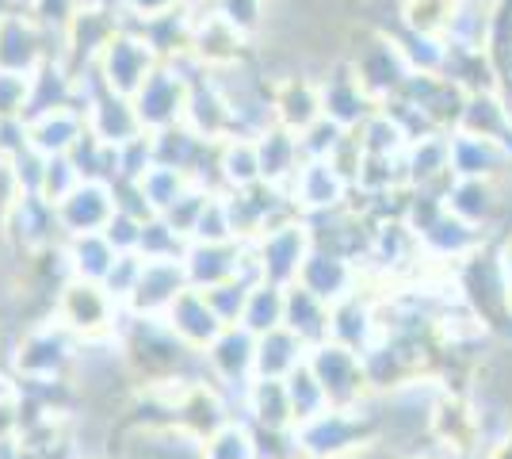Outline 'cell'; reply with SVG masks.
Listing matches in <instances>:
<instances>
[{
	"instance_id": "1",
	"label": "cell",
	"mask_w": 512,
	"mask_h": 459,
	"mask_svg": "<svg viewBox=\"0 0 512 459\" xmlns=\"http://www.w3.org/2000/svg\"><path fill=\"white\" fill-rule=\"evenodd\" d=\"M371 402H375V398H371ZM291 433H295V448H299V456L341 459V456H348V452L363 448V444L379 440V425H375L371 406H360V410L329 406V410H321V414L299 421Z\"/></svg>"
},
{
	"instance_id": "2",
	"label": "cell",
	"mask_w": 512,
	"mask_h": 459,
	"mask_svg": "<svg viewBox=\"0 0 512 459\" xmlns=\"http://www.w3.org/2000/svg\"><path fill=\"white\" fill-rule=\"evenodd\" d=\"M50 318H58L77 341H88V337L119 333L123 306L111 299V291H107L104 284L69 276V280L58 287L54 303H50Z\"/></svg>"
},
{
	"instance_id": "3",
	"label": "cell",
	"mask_w": 512,
	"mask_h": 459,
	"mask_svg": "<svg viewBox=\"0 0 512 459\" xmlns=\"http://www.w3.org/2000/svg\"><path fill=\"white\" fill-rule=\"evenodd\" d=\"M306 364L321 383L329 406H341V410L371 406L375 391H371V379L363 372V356L356 349H348L341 341H321L306 352Z\"/></svg>"
},
{
	"instance_id": "4",
	"label": "cell",
	"mask_w": 512,
	"mask_h": 459,
	"mask_svg": "<svg viewBox=\"0 0 512 459\" xmlns=\"http://www.w3.org/2000/svg\"><path fill=\"white\" fill-rule=\"evenodd\" d=\"M249 249H253V264L260 280L291 287L299 280L302 261H306L310 249H314L310 219H306V215H291V219L276 222V226H268L260 238L249 241Z\"/></svg>"
},
{
	"instance_id": "5",
	"label": "cell",
	"mask_w": 512,
	"mask_h": 459,
	"mask_svg": "<svg viewBox=\"0 0 512 459\" xmlns=\"http://www.w3.org/2000/svg\"><path fill=\"white\" fill-rule=\"evenodd\" d=\"M73 356H77V337L58 318H46L23 329V337L12 349V375L16 379H58V375H69Z\"/></svg>"
},
{
	"instance_id": "6",
	"label": "cell",
	"mask_w": 512,
	"mask_h": 459,
	"mask_svg": "<svg viewBox=\"0 0 512 459\" xmlns=\"http://www.w3.org/2000/svg\"><path fill=\"white\" fill-rule=\"evenodd\" d=\"M157 50L146 43V35L138 27H123L111 43L100 50L96 58V73L104 81L107 92H119V96H134L142 81L157 69Z\"/></svg>"
},
{
	"instance_id": "7",
	"label": "cell",
	"mask_w": 512,
	"mask_h": 459,
	"mask_svg": "<svg viewBox=\"0 0 512 459\" xmlns=\"http://www.w3.org/2000/svg\"><path fill=\"white\" fill-rule=\"evenodd\" d=\"M50 58H62V35L46 31L43 23L23 8L0 16V69L35 73Z\"/></svg>"
},
{
	"instance_id": "8",
	"label": "cell",
	"mask_w": 512,
	"mask_h": 459,
	"mask_svg": "<svg viewBox=\"0 0 512 459\" xmlns=\"http://www.w3.org/2000/svg\"><path fill=\"white\" fill-rule=\"evenodd\" d=\"M203 360V372L211 383H218L222 391L230 394L234 402L237 394V410H241V394L253 379V364H256V337L245 326H226L218 337H214L207 349L199 352Z\"/></svg>"
},
{
	"instance_id": "9",
	"label": "cell",
	"mask_w": 512,
	"mask_h": 459,
	"mask_svg": "<svg viewBox=\"0 0 512 459\" xmlns=\"http://www.w3.org/2000/svg\"><path fill=\"white\" fill-rule=\"evenodd\" d=\"M188 92H192V81H188L180 69L169 66V62H157V69L142 81V88L130 96V100H134V111H138V119H142V127H146V134L184 123Z\"/></svg>"
},
{
	"instance_id": "10",
	"label": "cell",
	"mask_w": 512,
	"mask_h": 459,
	"mask_svg": "<svg viewBox=\"0 0 512 459\" xmlns=\"http://www.w3.org/2000/svg\"><path fill=\"white\" fill-rule=\"evenodd\" d=\"M184 268H188V284L207 291L214 284H226V280H260L253 264V249L249 241H192L188 253H184Z\"/></svg>"
},
{
	"instance_id": "11",
	"label": "cell",
	"mask_w": 512,
	"mask_h": 459,
	"mask_svg": "<svg viewBox=\"0 0 512 459\" xmlns=\"http://www.w3.org/2000/svg\"><path fill=\"white\" fill-rule=\"evenodd\" d=\"M352 196V184L341 176V169L329 157H306L299 165L295 180L287 184V199L295 203V211L314 219V215H329L344 207Z\"/></svg>"
},
{
	"instance_id": "12",
	"label": "cell",
	"mask_w": 512,
	"mask_h": 459,
	"mask_svg": "<svg viewBox=\"0 0 512 459\" xmlns=\"http://www.w3.org/2000/svg\"><path fill=\"white\" fill-rule=\"evenodd\" d=\"M188 268H184V257H169V261H146L142 257V272H138V284L127 295L123 310L134 314V318H165L169 310L184 291H188Z\"/></svg>"
},
{
	"instance_id": "13",
	"label": "cell",
	"mask_w": 512,
	"mask_h": 459,
	"mask_svg": "<svg viewBox=\"0 0 512 459\" xmlns=\"http://www.w3.org/2000/svg\"><path fill=\"white\" fill-rule=\"evenodd\" d=\"M348 62H352V69H356L363 92H367L375 104L390 100L398 88L406 85V77H409L406 58H402L398 43L390 39V31H375V35L348 58Z\"/></svg>"
},
{
	"instance_id": "14",
	"label": "cell",
	"mask_w": 512,
	"mask_h": 459,
	"mask_svg": "<svg viewBox=\"0 0 512 459\" xmlns=\"http://www.w3.org/2000/svg\"><path fill=\"white\" fill-rule=\"evenodd\" d=\"M299 287H306L310 295H318L321 303H341L348 295H356L363 287V268L352 257H341V253H333V249H321L314 245L310 249V257L302 261L299 268Z\"/></svg>"
},
{
	"instance_id": "15",
	"label": "cell",
	"mask_w": 512,
	"mask_h": 459,
	"mask_svg": "<svg viewBox=\"0 0 512 459\" xmlns=\"http://www.w3.org/2000/svg\"><path fill=\"white\" fill-rule=\"evenodd\" d=\"M54 211H58V226H62L65 238H73V234H104L111 215L119 211L115 184H107V180H81Z\"/></svg>"
},
{
	"instance_id": "16",
	"label": "cell",
	"mask_w": 512,
	"mask_h": 459,
	"mask_svg": "<svg viewBox=\"0 0 512 459\" xmlns=\"http://www.w3.org/2000/svg\"><path fill=\"white\" fill-rule=\"evenodd\" d=\"M4 230H12V238H16V245H20L27 257L31 253H46V249H58L65 241L54 203H46L39 192H20L16 196Z\"/></svg>"
},
{
	"instance_id": "17",
	"label": "cell",
	"mask_w": 512,
	"mask_h": 459,
	"mask_svg": "<svg viewBox=\"0 0 512 459\" xmlns=\"http://www.w3.org/2000/svg\"><path fill=\"white\" fill-rule=\"evenodd\" d=\"M318 88H321V115H329L333 123H341L348 131H356L363 119L379 108V104L363 92L352 62H344V66L329 69L325 77H318Z\"/></svg>"
},
{
	"instance_id": "18",
	"label": "cell",
	"mask_w": 512,
	"mask_h": 459,
	"mask_svg": "<svg viewBox=\"0 0 512 459\" xmlns=\"http://www.w3.org/2000/svg\"><path fill=\"white\" fill-rule=\"evenodd\" d=\"M253 39H245L237 27L222 20L214 8H203L195 12L192 23V54L203 62L207 69H222V66H237L245 62V46Z\"/></svg>"
},
{
	"instance_id": "19",
	"label": "cell",
	"mask_w": 512,
	"mask_h": 459,
	"mask_svg": "<svg viewBox=\"0 0 512 459\" xmlns=\"http://www.w3.org/2000/svg\"><path fill=\"white\" fill-rule=\"evenodd\" d=\"M272 119L295 134H302L314 119H321L318 77H306V73L272 77Z\"/></svg>"
},
{
	"instance_id": "20",
	"label": "cell",
	"mask_w": 512,
	"mask_h": 459,
	"mask_svg": "<svg viewBox=\"0 0 512 459\" xmlns=\"http://www.w3.org/2000/svg\"><path fill=\"white\" fill-rule=\"evenodd\" d=\"M184 123L192 127L203 142H226L234 138V111H230V100L222 96V88L211 81V73H203L199 81H192V92H188V111H184Z\"/></svg>"
},
{
	"instance_id": "21",
	"label": "cell",
	"mask_w": 512,
	"mask_h": 459,
	"mask_svg": "<svg viewBox=\"0 0 512 459\" xmlns=\"http://www.w3.org/2000/svg\"><path fill=\"white\" fill-rule=\"evenodd\" d=\"M165 326H169L192 352H203L214 337L226 329V322L214 314V306L207 303V295H203L199 287H188V291L165 310Z\"/></svg>"
},
{
	"instance_id": "22",
	"label": "cell",
	"mask_w": 512,
	"mask_h": 459,
	"mask_svg": "<svg viewBox=\"0 0 512 459\" xmlns=\"http://www.w3.org/2000/svg\"><path fill=\"white\" fill-rule=\"evenodd\" d=\"M85 127L107 146H127V142L146 134L138 111H134V100L119 96V92H107V88L85 108Z\"/></svg>"
},
{
	"instance_id": "23",
	"label": "cell",
	"mask_w": 512,
	"mask_h": 459,
	"mask_svg": "<svg viewBox=\"0 0 512 459\" xmlns=\"http://www.w3.org/2000/svg\"><path fill=\"white\" fill-rule=\"evenodd\" d=\"M85 111L81 108H50L39 111V115H27V146L43 157H58V153H69L81 134H85Z\"/></svg>"
},
{
	"instance_id": "24",
	"label": "cell",
	"mask_w": 512,
	"mask_h": 459,
	"mask_svg": "<svg viewBox=\"0 0 512 459\" xmlns=\"http://www.w3.org/2000/svg\"><path fill=\"white\" fill-rule=\"evenodd\" d=\"M256 157H260V180L272 184V188H283V192L295 180L299 165L306 161V153L299 146V134L279 127V123H272L268 131L256 134Z\"/></svg>"
},
{
	"instance_id": "25",
	"label": "cell",
	"mask_w": 512,
	"mask_h": 459,
	"mask_svg": "<svg viewBox=\"0 0 512 459\" xmlns=\"http://www.w3.org/2000/svg\"><path fill=\"white\" fill-rule=\"evenodd\" d=\"M241 417L253 429H268V433L295 429V414H291V398H287L283 379H249V387L241 394Z\"/></svg>"
},
{
	"instance_id": "26",
	"label": "cell",
	"mask_w": 512,
	"mask_h": 459,
	"mask_svg": "<svg viewBox=\"0 0 512 459\" xmlns=\"http://www.w3.org/2000/svg\"><path fill=\"white\" fill-rule=\"evenodd\" d=\"M505 165H512V153L501 138L451 131V173L455 176H497Z\"/></svg>"
},
{
	"instance_id": "27",
	"label": "cell",
	"mask_w": 512,
	"mask_h": 459,
	"mask_svg": "<svg viewBox=\"0 0 512 459\" xmlns=\"http://www.w3.org/2000/svg\"><path fill=\"white\" fill-rule=\"evenodd\" d=\"M306 341L287 326H276L256 337V364L253 379H287L306 360Z\"/></svg>"
},
{
	"instance_id": "28",
	"label": "cell",
	"mask_w": 512,
	"mask_h": 459,
	"mask_svg": "<svg viewBox=\"0 0 512 459\" xmlns=\"http://www.w3.org/2000/svg\"><path fill=\"white\" fill-rule=\"evenodd\" d=\"M329 318H333V306L321 303L318 295H310L306 287L291 284L287 287V306H283V326L291 333H299L306 341V349H314L321 341H329Z\"/></svg>"
},
{
	"instance_id": "29",
	"label": "cell",
	"mask_w": 512,
	"mask_h": 459,
	"mask_svg": "<svg viewBox=\"0 0 512 459\" xmlns=\"http://www.w3.org/2000/svg\"><path fill=\"white\" fill-rule=\"evenodd\" d=\"M62 257L69 276L77 280H92V284H104V276L115 264V245L104 238V234H73V238L62 241Z\"/></svg>"
},
{
	"instance_id": "30",
	"label": "cell",
	"mask_w": 512,
	"mask_h": 459,
	"mask_svg": "<svg viewBox=\"0 0 512 459\" xmlns=\"http://www.w3.org/2000/svg\"><path fill=\"white\" fill-rule=\"evenodd\" d=\"M218 180L222 192H241L260 184V157H256V138L249 134H234L226 142H218Z\"/></svg>"
},
{
	"instance_id": "31",
	"label": "cell",
	"mask_w": 512,
	"mask_h": 459,
	"mask_svg": "<svg viewBox=\"0 0 512 459\" xmlns=\"http://www.w3.org/2000/svg\"><path fill=\"white\" fill-rule=\"evenodd\" d=\"M448 211H455L459 219L474 222V226H490V219L497 215V192H493L490 176H455L451 188L444 192Z\"/></svg>"
},
{
	"instance_id": "32",
	"label": "cell",
	"mask_w": 512,
	"mask_h": 459,
	"mask_svg": "<svg viewBox=\"0 0 512 459\" xmlns=\"http://www.w3.org/2000/svg\"><path fill=\"white\" fill-rule=\"evenodd\" d=\"M455 131L482 134V138H501L512 131V111H505V104L493 92H470L463 100V115L455 123Z\"/></svg>"
},
{
	"instance_id": "33",
	"label": "cell",
	"mask_w": 512,
	"mask_h": 459,
	"mask_svg": "<svg viewBox=\"0 0 512 459\" xmlns=\"http://www.w3.org/2000/svg\"><path fill=\"white\" fill-rule=\"evenodd\" d=\"M283 306H287V287L268 284V280H256L249 287V299H245V310H241V322L253 337L268 333V329L283 326Z\"/></svg>"
},
{
	"instance_id": "34",
	"label": "cell",
	"mask_w": 512,
	"mask_h": 459,
	"mask_svg": "<svg viewBox=\"0 0 512 459\" xmlns=\"http://www.w3.org/2000/svg\"><path fill=\"white\" fill-rule=\"evenodd\" d=\"M356 138H360L363 153H371V157H402L409 146L406 127H402L386 108L371 111L360 127H356Z\"/></svg>"
},
{
	"instance_id": "35",
	"label": "cell",
	"mask_w": 512,
	"mask_h": 459,
	"mask_svg": "<svg viewBox=\"0 0 512 459\" xmlns=\"http://www.w3.org/2000/svg\"><path fill=\"white\" fill-rule=\"evenodd\" d=\"M390 39L402 50L409 73H444V66H448V39H440L432 31L406 27V31H394Z\"/></svg>"
},
{
	"instance_id": "36",
	"label": "cell",
	"mask_w": 512,
	"mask_h": 459,
	"mask_svg": "<svg viewBox=\"0 0 512 459\" xmlns=\"http://www.w3.org/2000/svg\"><path fill=\"white\" fill-rule=\"evenodd\" d=\"M134 184H138L142 199L150 203L153 215H165L172 203H176V199L192 188V176L184 173V169H172V165H157V161H153L150 169L138 176Z\"/></svg>"
},
{
	"instance_id": "37",
	"label": "cell",
	"mask_w": 512,
	"mask_h": 459,
	"mask_svg": "<svg viewBox=\"0 0 512 459\" xmlns=\"http://www.w3.org/2000/svg\"><path fill=\"white\" fill-rule=\"evenodd\" d=\"M199 459H256V433L245 417H230L199 444Z\"/></svg>"
},
{
	"instance_id": "38",
	"label": "cell",
	"mask_w": 512,
	"mask_h": 459,
	"mask_svg": "<svg viewBox=\"0 0 512 459\" xmlns=\"http://www.w3.org/2000/svg\"><path fill=\"white\" fill-rule=\"evenodd\" d=\"M283 387H287V398H291V414H295V425L306 421V417L321 414V410H329V398L321 391V383L314 379L310 372V364L302 360L295 372L283 379Z\"/></svg>"
},
{
	"instance_id": "39",
	"label": "cell",
	"mask_w": 512,
	"mask_h": 459,
	"mask_svg": "<svg viewBox=\"0 0 512 459\" xmlns=\"http://www.w3.org/2000/svg\"><path fill=\"white\" fill-rule=\"evenodd\" d=\"M188 245H192V241L184 238V234H176L161 215H153V219H146V226H142L138 253H142L146 261H169V257H184Z\"/></svg>"
},
{
	"instance_id": "40",
	"label": "cell",
	"mask_w": 512,
	"mask_h": 459,
	"mask_svg": "<svg viewBox=\"0 0 512 459\" xmlns=\"http://www.w3.org/2000/svg\"><path fill=\"white\" fill-rule=\"evenodd\" d=\"M214 12L230 23V27H237L245 39H256L268 27L272 0H214Z\"/></svg>"
},
{
	"instance_id": "41",
	"label": "cell",
	"mask_w": 512,
	"mask_h": 459,
	"mask_svg": "<svg viewBox=\"0 0 512 459\" xmlns=\"http://www.w3.org/2000/svg\"><path fill=\"white\" fill-rule=\"evenodd\" d=\"M85 176L77 173V165H73V157L69 153H58V157H46V169H43V184H39V196L46 203H62L77 184H81Z\"/></svg>"
},
{
	"instance_id": "42",
	"label": "cell",
	"mask_w": 512,
	"mask_h": 459,
	"mask_svg": "<svg viewBox=\"0 0 512 459\" xmlns=\"http://www.w3.org/2000/svg\"><path fill=\"white\" fill-rule=\"evenodd\" d=\"M256 280H245V276H237V280H226V284H214L207 287L203 295H207V303L214 306V314L226 322V326H237L241 322V310H245V299H249V287Z\"/></svg>"
},
{
	"instance_id": "43",
	"label": "cell",
	"mask_w": 512,
	"mask_h": 459,
	"mask_svg": "<svg viewBox=\"0 0 512 459\" xmlns=\"http://www.w3.org/2000/svg\"><path fill=\"white\" fill-rule=\"evenodd\" d=\"M214 192H207V188H199V184H192L184 196L172 203L169 211L161 215V219L169 222L176 234H184V238L192 241V230H195V222H199V215H203V207H207V199H211Z\"/></svg>"
},
{
	"instance_id": "44",
	"label": "cell",
	"mask_w": 512,
	"mask_h": 459,
	"mask_svg": "<svg viewBox=\"0 0 512 459\" xmlns=\"http://www.w3.org/2000/svg\"><path fill=\"white\" fill-rule=\"evenodd\" d=\"M31 100V73L0 69V119H27Z\"/></svg>"
},
{
	"instance_id": "45",
	"label": "cell",
	"mask_w": 512,
	"mask_h": 459,
	"mask_svg": "<svg viewBox=\"0 0 512 459\" xmlns=\"http://www.w3.org/2000/svg\"><path fill=\"white\" fill-rule=\"evenodd\" d=\"M344 134H348V127L333 123L329 115H321V119H314V123L299 134V146L306 157H329V153L341 146Z\"/></svg>"
},
{
	"instance_id": "46",
	"label": "cell",
	"mask_w": 512,
	"mask_h": 459,
	"mask_svg": "<svg viewBox=\"0 0 512 459\" xmlns=\"http://www.w3.org/2000/svg\"><path fill=\"white\" fill-rule=\"evenodd\" d=\"M138 272H142V253H119L115 264H111V272L104 276V287L111 291V299L119 306L127 303V295L138 284Z\"/></svg>"
},
{
	"instance_id": "47",
	"label": "cell",
	"mask_w": 512,
	"mask_h": 459,
	"mask_svg": "<svg viewBox=\"0 0 512 459\" xmlns=\"http://www.w3.org/2000/svg\"><path fill=\"white\" fill-rule=\"evenodd\" d=\"M77 8H81V0H27V8L23 12H31L35 20L43 23L46 31H54V35H62L69 20L77 16Z\"/></svg>"
},
{
	"instance_id": "48",
	"label": "cell",
	"mask_w": 512,
	"mask_h": 459,
	"mask_svg": "<svg viewBox=\"0 0 512 459\" xmlns=\"http://www.w3.org/2000/svg\"><path fill=\"white\" fill-rule=\"evenodd\" d=\"M142 226H146V219H138V215H130V211H115L111 222L104 226V238L115 245V253H138Z\"/></svg>"
},
{
	"instance_id": "49",
	"label": "cell",
	"mask_w": 512,
	"mask_h": 459,
	"mask_svg": "<svg viewBox=\"0 0 512 459\" xmlns=\"http://www.w3.org/2000/svg\"><path fill=\"white\" fill-rule=\"evenodd\" d=\"M115 4H119V12L127 16V27L130 23L153 20V16H165L172 8H180V0H115Z\"/></svg>"
},
{
	"instance_id": "50",
	"label": "cell",
	"mask_w": 512,
	"mask_h": 459,
	"mask_svg": "<svg viewBox=\"0 0 512 459\" xmlns=\"http://www.w3.org/2000/svg\"><path fill=\"white\" fill-rule=\"evenodd\" d=\"M497 268H501V280H505V295H509V306H512V238H505L497 245Z\"/></svg>"
},
{
	"instance_id": "51",
	"label": "cell",
	"mask_w": 512,
	"mask_h": 459,
	"mask_svg": "<svg viewBox=\"0 0 512 459\" xmlns=\"http://www.w3.org/2000/svg\"><path fill=\"white\" fill-rule=\"evenodd\" d=\"M341 459H398V456L390 452V444L371 440V444H363V448H356V452H348V456H341Z\"/></svg>"
},
{
	"instance_id": "52",
	"label": "cell",
	"mask_w": 512,
	"mask_h": 459,
	"mask_svg": "<svg viewBox=\"0 0 512 459\" xmlns=\"http://www.w3.org/2000/svg\"><path fill=\"white\" fill-rule=\"evenodd\" d=\"M402 459H455V456H448V448H440V444H432L428 452H413V456H402Z\"/></svg>"
},
{
	"instance_id": "53",
	"label": "cell",
	"mask_w": 512,
	"mask_h": 459,
	"mask_svg": "<svg viewBox=\"0 0 512 459\" xmlns=\"http://www.w3.org/2000/svg\"><path fill=\"white\" fill-rule=\"evenodd\" d=\"M184 8H192V12H203V8H214V0H180Z\"/></svg>"
},
{
	"instance_id": "54",
	"label": "cell",
	"mask_w": 512,
	"mask_h": 459,
	"mask_svg": "<svg viewBox=\"0 0 512 459\" xmlns=\"http://www.w3.org/2000/svg\"><path fill=\"white\" fill-rule=\"evenodd\" d=\"M12 459H46V456L43 452H35V448H27V444H20V452H16Z\"/></svg>"
},
{
	"instance_id": "55",
	"label": "cell",
	"mask_w": 512,
	"mask_h": 459,
	"mask_svg": "<svg viewBox=\"0 0 512 459\" xmlns=\"http://www.w3.org/2000/svg\"><path fill=\"white\" fill-rule=\"evenodd\" d=\"M8 12H16V0H0V16H8Z\"/></svg>"
},
{
	"instance_id": "56",
	"label": "cell",
	"mask_w": 512,
	"mask_h": 459,
	"mask_svg": "<svg viewBox=\"0 0 512 459\" xmlns=\"http://www.w3.org/2000/svg\"><path fill=\"white\" fill-rule=\"evenodd\" d=\"M81 4H104V0H81ZM111 4H115V0H111Z\"/></svg>"
},
{
	"instance_id": "57",
	"label": "cell",
	"mask_w": 512,
	"mask_h": 459,
	"mask_svg": "<svg viewBox=\"0 0 512 459\" xmlns=\"http://www.w3.org/2000/svg\"><path fill=\"white\" fill-rule=\"evenodd\" d=\"M299 459H306V456H299Z\"/></svg>"
}]
</instances>
